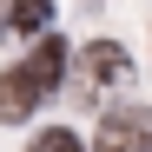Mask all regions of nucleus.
Wrapping results in <instances>:
<instances>
[{"label": "nucleus", "mask_w": 152, "mask_h": 152, "mask_svg": "<svg viewBox=\"0 0 152 152\" xmlns=\"http://www.w3.org/2000/svg\"><path fill=\"white\" fill-rule=\"evenodd\" d=\"M60 73H66V46L60 40H40L33 60H20V66L0 73V119H27L40 106V93L60 86Z\"/></svg>", "instance_id": "f257e3e1"}, {"label": "nucleus", "mask_w": 152, "mask_h": 152, "mask_svg": "<svg viewBox=\"0 0 152 152\" xmlns=\"http://www.w3.org/2000/svg\"><path fill=\"white\" fill-rule=\"evenodd\" d=\"M99 152H152V113L145 106H119L99 119Z\"/></svg>", "instance_id": "f03ea898"}, {"label": "nucleus", "mask_w": 152, "mask_h": 152, "mask_svg": "<svg viewBox=\"0 0 152 152\" xmlns=\"http://www.w3.org/2000/svg\"><path fill=\"white\" fill-rule=\"evenodd\" d=\"M80 66H86V80H99V86H113V80H126V46H113V40H93L86 53H80Z\"/></svg>", "instance_id": "7ed1b4c3"}, {"label": "nucleus", "mask_w": 152, "mask_h": 152, "mask_svg": "<svg viewBox=\"0 0 152 152\" xmlns=\"http://www.w3.org/2000/svg\"><path fill=\"white\" fill-rule=\"evenodd\" d=\"M13 27L20 33H40L46 27V0H13Z\"/></svg>", "instance_id": "20e7f679"}, {"label": "nucleus", "mask_w": 152, "mask_h": 152, "mask_svg": "<svg viewBox=\"0 0 152 152\" xmlns=\"http://www.w3.org/2000/svg\"><path fill=\"white\" fill-rule=\"evenodd\" d=\"M33 152H80V139H73L66 126H53V132H40V139H33Z\"/></svg>", "instance_id": "39448f33"}]
</instances>
